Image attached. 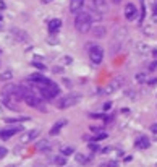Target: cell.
Segmentation results:
<instances>
[{"label":"cell","mask_w":157,"mask_h":167,"mask_svg":"<svg viewBox=\"0 0 157 167\" xmlns=\"http://www.w3.org/2000/svg\"><path fill=\"white\" fill-rule=\"evenodd\" d=\"M92 26V16L91 13H87V11H79L78 15H76V19H75V28L78 33H87V31L91 29Z\"/></svg>","instance_id":"1"},{"label":"cell","mask_w":157,"mask_h":167,"mask_svg":"<svg viewBox=\"0 0 157 167\" xmlns=\"http://www.w3.org/2000/svg\"><path fill=\"white\" fill-rule=\"evenodd\" d=\"M81 101V94L78 93H70L68 96H63L62 99L57 101V107L58 109H68V107H73L75 104Z\"/></svg>","instance_id":"2"},{"label":"cell","mask_w":157,"mask_h":167,"mask_svg":"<svg viewBox=\"0 0 157 167\" xmlns=\"http://www.w3.org/2000/svg\"><path fill=\"white\" fill-rule=\"evenodd\" d=\"M3 93H7L11 99H15L16 102L23 101L25 99V91H23V86L21 85H7L5 89H3Z\"/></svg>","instance_id":"3"},{"label":"cell","mask_w":157,"mask_h":167,"mask_svg":"<svg viewBox=\"0 0 157 167\" xmlns=\"http://www.w3.org/2000/svg\"><path fill=\"white\" fill-rule=\"evenodd\" d=\"M39 91H41V96L46 97V99H52V97H57L60 94V88L55 83H49L46 86H39Z\"/></svg>","instance_id":"4"},{"label":"cell","mask_w":157,"mask_h":167,"mask_svg":"<svg viewBox=\"0 0 157 167\" xmlns=\"http://www.w3.org/2000/svg\"><path fill=\"white\" fill-rule=\"evenodd\" d=\"M87 49H89V58L94 65H99L100 62L104 60V50L100 46H92L87 44Z\"/></svg>","instance_id":"5"},{"label":"cell","mask_w":157,"mask_h":167,"mask_svg":"<svg viewBox=\"0 0 157 167\" xmlns=\"http://www.w3.org/2000/svg\"><path fill=\"white\" fill-rule=\"evenodd\" d=\"M0 102H2L5 107L11 109V110H18V102L15 101V99H11L7 93H2V94H0Z\"/></svg>","instance_id":"6"},{"label":"cell","mask_w":157,"mask_h":167,"mask_svg":"<svg viewBox=\"0 0 157 167\" xmlns=\"http://www.w3.org/2000/svg\"><path fill=\"white\" fill-rule=\"evenodd\" d=\"M29 79H31V83H34V86H46V85H49L50 83V79H47L44 75H41V73H34V75H31L29 76Z\"/></svg>","instance_id":"7"},{"label":"cell","mask_w":157,"mask_h":167,"mask_svg":"<svg viewBox=\"0 0 157 167\" xmlns=\"http://www.w3.org/2000/svg\"><path fill=\"white\" fill-rule=\"evenodd\" d=\"M18 132H21V125L11 127V128H5V130L0 132V140H8V138H11L13 135H16Z\"/></svg>","instance_id":"8"},{"label":"cell","mask_w":157,"mask_h":167,"mask_svg":"<svg viewBox=\"0 0 157 167\" xmlns=\"http://www.w3.org/2000/svg\"><path fill=\"white\" fill-rule=\"evenodd\" d=\"M122 81H123V79H120V78H118V79H114V81H112L110 85L107 86V88H104V89H102V94H112V93H115V91L120 88Z\"/></svg>","instance_id":"9"},{"label":"cell","mask_w":157,"mask_h":167,"mask_svg":"<svg viewBox=\"0 0 157 167\" xmlns=\"http://www.w3.org/2000/svg\"><path fill=\"white\" fill-rule=\"evenodd\" d=\"M92 8L96 11H99V13H105L108 10V5L105 0H92Z\"/></svg>","instance_id":"10"},{"label":"cell","mask_w":157,"mask_h":167,"mask_svg":"<svg viewBox=\"0 0 157 167\" xmlns=\"http://www.w3.org/2000/svg\"><path fill=\"white\" fill-rule=\"evenodd\" d=\"M83 5H84V0H70V11L78 15L83 10Z\"/></svg>","instance_id":"11"},{"label":"cell","mask_w":157,"mask_h":167,"mask_svg":"<svg viewBox=\"0 0 157 167\" xmlns=\"http://www.w3.org/2000/svg\"><path fill=\"white\" fill-rule=\"evenodd\" d=\"M125 18L133 21V19L136 18V7L133 5V3H128L126 7H125Z\"/></svg>","instance_id":"12"},{"label":"cell","mask_w":157,"mask_h":167,"mask_svg":"<svg viewBox=\"0 0 157 167\" xmlns=\"http://www.w3.org/2000/svg\"><path fill=\"white\" fill-rule=\"evenodd\" d=\"M65 125H67V120H65V118H62V120L55 122V123H54V127L50 128L49 135H50V136H55V135H57V133H58V132H60V130H62Z\"/></svg>","instance_id":"13"},{"label":"cell","mask_w":157,"mask_h":167,"mask_svg":"<svg viewBox=\"0 0 157 167\" xmlns=\"http://www.w3.org/2000/svg\"><path fill=\"white\" fill-rule=\"evenodd\" d=\"M37 135H39V130H33V132H28V133H25L21 138H19V143H21V145H26V143H29L31 140H34Z\"/></svg>","instance_id":"14"},{"label":"cell","mask_w":157,"mask_h":167,"mask_svg":"<svg viewBox=\"0 0 157 167\" xmlns=\"http://www.w3.org/2000/svg\"><path fill=\"white\" fill-rule=\"evenodd\" d=\"M60 26H62V19H58V18L50 19V21H49V33L50 34H55L60 29Z\"/></svg>","instance_id":"15"},{"label":"cell","mask_w":157,"mask_h":167,"mask_svg":"<svg viewBox=\"0 0 157 167\" xmlns=\"http://www.w3.org/2000/svg\"><path fill=\"white\" fill-rule=\"evenodd\" d=\"M135 145H136V148H139V149H147L151 143H149V140H147L146 136H139L138 140H136Z\"/></svg>","instance_id":"16"},{"label":"cell","mask_w":157,"mask_h":167,"mask_svg":"<svg viewBox=\"0 0 157 167\" xmlns=\"http://www.w3.org/2000/svg\"><path fill=\"white\" fill-rule=\"evenodd\" d=\"M92 33H94V36H96V37H104V36H105V33H107V31H105V28H104V26H96L94 28V29H92Z\"/></svg>","instance_id":"17"},{"label":"cell","mask_w":157,"mask_h":167,"mask_svg":"<svg viewBox=\"0 0 157 167\" xmlns=\"http://www.w3.org/2000/svg\"><path fill=\"white\" fill-rule=\"evenodd\" d=\"M49 149H50V143L47 141V140H44V141H39V143H37V151L44 153V151H49Z\"/></svg>","instance_id":"18"},{"label":"cell","mask_w":157,"mask_h":167,"mask_svg":"<svg viewBox=\"0 0 157 167\" xmlns=\"http://www.w3.org/2000/svg\"><path fill=\"white\" fill-rule=\"evenodd\" d=\"M54 162H55V164H57V166L63 167V166L67 164V159H65V156H63V154H62V156H55V157H54Z\"/></svg>","instance_id":"19"},{"label":"cell","mask_w":157,"mask_h":167,"mask_svg":"<svg viewBox=\"0 0 157 167\" xmlns=\"http://www.w3.org/2000/svg\"><path fill=\"white\" fill-rule=\"evenodd\" d=\"M29 120L28 117H16V118H5V123H18V122H26Z\"/></svg>","instance_id":"20"},{"label":"cell","mask_w":157,"mask_h":167,"mask_svg":"<svg viewBox=\"0 0 157 167\" xmlns=\"http://www.w3.org/2000/svg\"><path fill=\"white\" fill-rule=\"evenodd\" d=\"M11 78H13V73H11L10 70L3 71V73L0 75V79H2V81H8V79H11Z\"/></svg>","instance_id":"21"},{"label":"cell","mask_w":157,"mask_h":167,"mask_svg":"<svg viewBox=\"0 0 157 167\" xmlns=\"http://www.w3.org/2000/svg\"><path fill=\"white\" fill-rule=\"evenodd\" d=\"M107 138V133H104V132H100V133H97L94 138H91L92 141H102V140H105Z\"/></svg>","instance_id":"22"},{"label":"cell","mask_w":157,"mask_h":167,"mask_svg":"<svg viewBox=\"0 0 157 167\" xmlns=\"http://www.w3.org/2000/svg\"><path fill=\"white\" fill-rule=\"evenodd\" d=\"M13 34H15V37H16V39H21V41H25V39H26V33H23V31L13 29Z\"/></svg>","instance_id":"23"},{"label":"cell","mask_w":157,"mask_h":167,"mask_svg":"<svg viewBox=\"0 0 157 167\" xmlns=\"http://www.w3.org/2000/svg\"><path fill=\"white\" fill-rule=\"evenodd\" d=\"M31 65H33V67H36V68H39V70H46V65H44L42 62L33 60V62H31Z\"/></svg>","instance_id":"24"},{"label":"cell","mask_w":157,"mask_h":167,"mask_svg":"<svg viewBox=\"0 0 157 167\" xmlns=\"http://www.w3.org/2000/svg\"><path fill=\"white\" fill-rule=\"evenodd\" d=\"M73 148H63L62 149V154H63V156H71V154H73Z\"/></svg>","instance_id":"25"},{"label":"cell","mask_w":157,"mask_h":167,"mask_svg":"<svg viewBox=\"0 0 157 167\" xmlns=\"http://www.w3.org/2000/svg\"><path fill=\"white\" fill-rule=\"evenodd\" d=\"M76 161H78V162H83V164H84V162H87V157L83 156V154H76Z\"/></svg>","instance_id":"26"},{"label":"cell","mask_w":157,"mask_h":167,"mask_svg":"<svg viewBox=\"0 0 157 167\" xmlns=\"http://www.w3.org/2000/svg\"><path fill=\"white\" fill-rule=\"evenodd\" d=\"M89 149L91 151H99V146H97V141H92V143H89Z\"/></svg>","instance_id":"27"},{"label":"cell","mask_w":157,"mask_h":167,"mask_svg":"<svg viewBox=\"0 0 157 167\" xmlns=\"http://www.w3.org/2000/svg\"><path fill=\"white\" fill-rule=\"evenodd\" d=\"M146 16V10H144V0H141V21Z\"/></svg>","instance_id":"28"},{"label":"cell","mask_w":157,"mask_h":167,"mask_svg":"<svg viewBox=\"0 0 157 167\" xmlns=\"http://www.w3.org/2000/svg\"><path fill=\"white\" fill-rule=\"evenodd\" d=\"M5 156H7V148H2V146H0V159L5 157Z\"/></svg>","instance_id":"29"},{"label":"cell","mask_w":157,"mask_h":167,"mask_svg":"<svg viewBox=\"0 0 157 167\" xmlns=\"http://www.w3.org/2000/svg\"><path fill=\"white\" fill-rule=\"evenodd\" d=\"M91 130L94 133H100V132H102V127H91Z\"/></svg>","instance_id":"30"},{"label":"cell","mask_w":157,"mask_h":167,"mask_svg":"<svg viewBox=\"0 0 157 167\" xmlns=\"http://www.w3.org/2000/svg\"><path fill=\"white\" fill-rule=\"evenodd\" d=\"M136 79H138V81H146V75H138V76H136Z\"/></svg>","instance_id":"31"},{"label":"cell","mask_w":157,"mask_h":167,"mask_svg":"<svg viewBox=\"0 0 157 167\" xmlns=\"http://www.w3.org/2000/svg\"><path fill=\"white\" fill-rule=\"evenodd\" d=\"M71 62H73V58H71V57H63V63H67V65H68V63H71Z\"/></svg>","instance_id":"32"},{"label":"cell","mask_w":157,"mask_h":167,"mask_svg":"<svg viewBox=\"0 0 157 167\" xmlns=\"http://www.w3.org/2000/svg\"><path fill=\"white\" fill-rule=\"evenodd\" d=\"M92 118H104V114H91Z\"/></svg>","instance_id":"33"},{"label":"cell","mask_w":157,"mask_h":167,"mask_svg":"<svg viewBox=\"0 0 157 167\" xmlns=\"http://www.w3.org/2000/svg\"><path fill=\"white\" fill-rule=\"evenodd\" d=\"M112 107V102H105V104H104V110H108Z\"/></svg>","instance_id":"34"},{"label":"cell","mask_w":157,"mask_h":167,"mask_svg":"<svg viewBox=\"0 0 157 167\" xmlns=\"http://www.w3.org/2000/svg\"><path fill=\"white\" fill-rule=\"evenodd\" d=\"M5 8H7L5 2H3V0H0V10H5Z\"/></svg>","instance_id":"35"},{"label":"cell","mask_w":157,"mask_h":167,"mask_svg":"<svg viewBox=\"0 0 157 167\" xmlns=\"http://www.w3.org/2000/svg\"><path fill=\"white\" fill-rule=\"evenodd\" d=\"M149 85H157V78H152V79H149Z\"/></svg>","instance_id":"36"},{"label":"cell","mask_w":157,"mask_h":167,"mask_svg":"<svg viewBox=\"0 0 157 167\" xmlns=\"http://www.w3.org/2000/svg\"><path fill=\"white\" fill-rule=\"evenodd\" d=\"M62 71V67H54V73H60Z\"/></svg>","instance_id":"37"},{"label":"cell","mask_w":157,"mask_h":167,"mask_svg":"<svg viewBox=\"0 0 157 167\" xmlns=\"http://www.w3.org/2000/svg\"><path fill=\"white\" fill-rule=\"evenodd\" d=\"M107 167H118V164H117V162H108Z\"/></svg>","instance_id":"38"},{"label":"cell","mask_w":157,"mask_h":167,"mask_svg":"<svg viewBox=\"0 0 157 167\" xmlns=\"http://www.w3.org/2000/svg\"><path fill=\"white\" fill-rule=\"evenodd\" d=\"M151 130H152V133H157V123H156V125H152V127H151Z\"/></svg>","instance_id":"39"},{"label":"cell","mask_w":157,"mask_h":167,"mask_svg":"<svg viewBox=\"0 0 157 167\" xmlns=\"http://www.w3.org/2000/svg\"><path fill=\"white\" fill-rule=\"evenodd\" d=\"M151 70H157V62H154V63H151Z\"/></svg>","instance_id":"40"},{"label":"cell","mask_w":157,"mask_h":167,"mask_svg":"<svg viewBox=\"0 0 157 167\" xmlns=\"http://www.w3.org/2000/svg\"><path fill=\"white\" fill-rule=\"evenodd\" d=\"M152 55H154V58L157 60V49H154V50H152Z\"/></svg>","instance_id":"41"},{"label":"cell","mask_w":157,"mask_h":167,"mask_svg":"<svg viewBox=\"0 0 157 167\" xmlns=\"http://www.w3.org/2000/svg\"><path fill=\"white\" fill-rule=\"evenodd\" d=\"M112 2H114V3H120V0H112Z\"/></svg>","instance_id":"42"},{"label":"cell","mask_w":157,"mask_h":167,"mask_svg":"<svg viewBox=\"0 0 157 167\" xmlns=\"http://www.w3.org/2000/svg\"><path fill=\"white\" fill-rule=\"evenodd\" d=\"M0 21H2V15H0Z\"/></svg>","instance_id":"43"},{"label":"cell","mask_w":157,"mask_h":167,"mask_svg":"<svg viewBox=\"0 0 157 167\" xmlns=\"http://www.w3.org/2000/svg\"><path fill=\"white\" fill-rule=\"evenodd\" d=\"M0 52H2V50H0Z\"/></svg>","instance_id":"44"}]
</instances>
